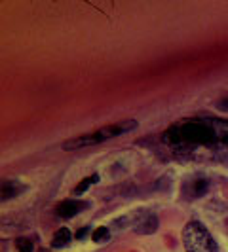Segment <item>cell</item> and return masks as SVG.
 Instances as JSON below:
<instances>
[{
    "label": "cell",
    "mask_w": 228,
    "mask_h": 252,
    "mask_svg": "<svg viewBox=\"0 0 228 252\" xmlns=\"http://www.w3.org/2000/svg\"><path fill=\"white\" fill-rule=\"evenodd\" d=\"M162 141L177 148L192 146H213L228 141L227 120H182L163 133Z\"/></svg>",
    "instance_id": "6da1fadb"
},
{
    "label": "cell",
    "mask_w": 228,
    "mask_h": 252,
    "mask_svg": "<svg viewBox=\"0 0 228 252\" xmlns=\"http://www.w3.org/2000/svg\"><path fill=\"white\" fill-rule=\"evenodd\" d=\"M90 233V228H84V230H80L78 233H76V239H84V237Z\"/></svg>",
    "instance_id": "7c38bea8"
},
{
    "label": "cell",
    "mask_w": 228,
    "mask_h": 252,
    "mask_svg": "<svg viewBox=\"0 0 228 252\" xmlns=\"http://www.w3.org/2000/svg\"><path fill=\"white\" fill-rule=\"evenodd\" d=\"M137 127V122L135 120H124V122H118V124H113V126H107L103 129H99L95 133H90V135H82V137H76V139H70V141L63 142V150H80L84 146H93V144H99V142H105L109 139H114V137H120L128 131H133Z\"/></svg>",
    "instance_id": "7a4b0ae2"
},
{
    "label": "cell",
    "mask_w": 228,
    "mask_h": 252,
    "mask_svg": "<svg viewBox=\"0 0 228 252\" xmlns=\"http://www.w3.org/2000/svg\"><path fill=\"white\" fill-rule=\"evenodd\" d=\"M133 230L139 235H150V233H154L158 230V218H156V214L139 212L137 214V220L133 224Z\"/></svg>",
    "instance_id": "277c9868"
},
{
    "label": "cell",
    "mask_w": 228,
    "mask_h": 252,
    "mask_svg": "<svg viewBox=\"0 0 228 252\" xmlns=\"http://www.w3.org/2000/svg\"><path fill=\"white\" fill-rule=\"evenodd\" d=\"M16 249H17V252H33L34 251L33 241L19 237V239H16Z\"/></svg>",
    "instance_id": "8fae6325"
},
{
    "label": "cell",
    "mask_w": 228,
    "mask_h": 252,
    "mask_svg": "<svg viewBox=\"0 0 228 252\" xmlns=\"http://www.w3.org/2000/svg\"><path fill=\"white\" fill-rule=\"evenodd\" d=\"M182 245L186 252H217L213 235L198 220H190L182 228Z\"/></svg>",
    "instance_id": "3957f363"
},
{
    "label": "cell",
    "mask_w": 228,
    "mask_h": 252,
    "mask_svg": "<svg viewBox=\"0 0 228 252\" xmlns=\"http://www.w3.org/2000/svg\"><path fill=\"white\" fill-rule=\"evenodd\" d=\"M95 182H99V174H91L90 178H84L80 184L74 188V195H80L82 191H86V189L90 188L91 184H95Z\"/></svg>",
    "instance_id": "30bf717a"
},
{
    "label": "cell",
    "mask_w": 228,
    "mask_h": 252,
    "mask_svg": "<svg viewBox=\"0 0 228 252\" xmlns=\"http://www.w3.org/2000/svg\"><path fill=\"white\" fill-rule=\"evenodd\" d=\"M207 189H209V180L207 178H198L192 184V195L194 197H202V195H205Z\"/></svg>",
    "instance_id": "ba28073f"
},
{
    "label": "cell",
    "mask_w": 228,
    "mask_h": 252,
    "mask_svg": "<svg viewBox=\"0 0 228 252\" xmlns=\"http://www.w3.org/2000/svg\"><path fill=\"white\" fill-rule=\"evenodd\" d=\"M84 207H88V203H84L80 199H67V201H61L55 207V214L59 218H72L80 210H84Z\"/></svg>",
    "instance_id": "5b68a950"
},
{
    "label": "cell",
    "mask_w": 228,
    "mask_h": 252,
    "mask_svg": "<svg viewBox=\"0 0 228 252\" xmlns=\"http://www.w3.org/2000/svg\"><path fill=\"white\" fill-rule=\"evenodd\" d=\"M23 189H25V186L21 182H17V180H4L2 182V201L14 199Z\"/></svg>",
    "instance_id": "8992f818"
},
{
    "label": "cell",
    "mask_w": 228,
    "mask_h": 252,
    "mask_svg": "<svg viewBox=\"0 0 228 252\" xmlns=\"http://www.w3.org/2000/svg\"><path fill=\"white\" fill-rule=\"evenodd\" d=\"M70 241H72V233L68 231V228H59L51 237V247L53 249H63Z\"/></svg>",
    "instance_id": "52a82bcc"
},
{
    "label": "cell",
    "mask_w": 228,
    "mask_h": 252,
    "mask_svg": "<svg viewBox=\"0 0 228 252\" xmlns=\"http://www.w3.org/2000/svg\"><path fill=\"white\" fill-rule=\"evenodd\" d=\"M91 239H93L95 243H107V241L111 239V230H109L107 226H101V228H97V230L91 233Z\"/></svg>",
    "instance_id": "9c48e42d"
},
{
    "label": "cell",
    "mask_w": 228,
    "mask_h": 252,
    "mask_svg": "<svg viewBox=\"0 0 228 252\" xmlns=\"http://www.w3.org/2000/svg\"><path fill=\"white\" fill-rule=\"evenodd\" d=\"M38 252H49V251H48V249H40Z\"/></svg>",
    "instance_id": "5bb4252c"
},
{
    "label": "cell",
    "mask_w": 228,
    "mask_h": 252,
    "mask_svg": "<svg viewBox=\"0 0 228 252\" xmlns=\"http://www.w3.org/2000/svg\"><path fill=\"white\" fill-rule=\"evenodd\" d=\"M219 110H228V99L219 101Z\"/></svg>",
    "instance_id": "4fadbf2b"
}]
</instances>
